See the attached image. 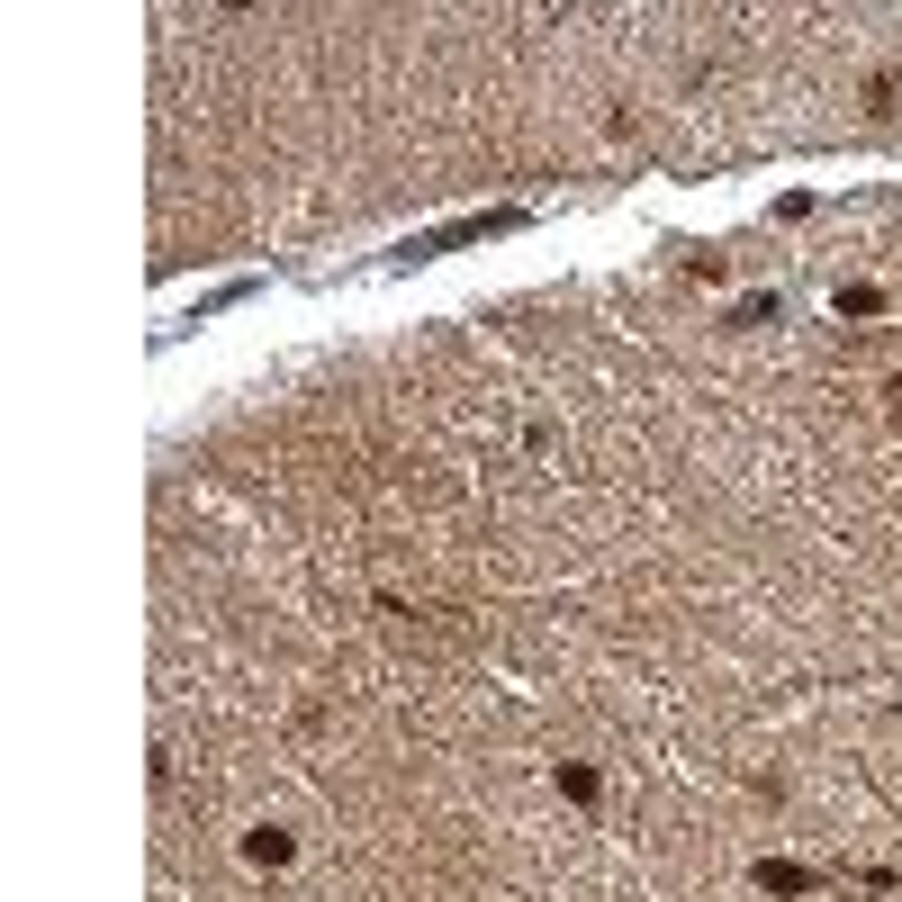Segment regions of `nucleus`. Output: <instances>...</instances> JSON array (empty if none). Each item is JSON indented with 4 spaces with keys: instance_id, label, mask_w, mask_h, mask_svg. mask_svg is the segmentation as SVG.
I'll list each match as a JSON object with an SVG mask.
<instances>
[{
    "instance_id": "f257e3e1",
    "label": "nucleus",
    "mask_w": 902,
    "mask_h": 902,
    "mask_svg": "<svg viewBox=\"0 0 902 902\" xmlns=\"http://www.w3.org/2000/svg\"><path fill=\"white\" fill-rule=\"evenodd\" d=\"M758 884H768V893H812L821 875H812V866H777V858H768V866H758Z\"/></svg>"
},
{
    "instance_id": "f03ea898",
    "label": "nucleus",
    "mask_w": 902,
    "mask_h": 902,
    "mask_svg": "<svg viewBox=\"0 0 902 902\" xmlns=\"http://www.w3.org/2000/svg\"><path fill=\"white\" fill-rule=\"evenodd\" d=\"M244 858H253V866H290V830H253Z\"/></svg>"
},
{
    "instance_id": "7ed1b4c3",
    "label": "nucleus",
    "mask_w": 902,
    "mask_h": 902,
    "mask_svg": "<svg viewBox=\"0 0 902 902\" xmlns=\"http://www.w3.org/2000/svg\"><path fill=\"white\" fill-rule=\"evenodd\" d=\"M866 109L893 118V109H902V73H875V82H866Z\"/></svg>"
},
{
    "instance_id": "20e7f679",
    "label": "nucleus",
    "mask_w": 902,
    "mask_h": 902,
    "mask_svg": "<svg viewBox=\"0 0 902 902\" xmlns=\"http://www.w3.org/2000/svg\"><path fill=\"white\" fill-rule=\"evenodd\" d=\"M560 794H569V803H596V768H578V758H569V768H560Z\"/></svg>"
},
{
    "instance_id": "39448f33",
    "label": "nucleus",
    "mask_w": 902,
    "mask_h": 902,
    "mask_svg": "<svg viewBox=\"0 0 902 902\" xmlns=\"http://www.w3.org/2000/svg\"><path fill=\"white\" fill-rule=\"evenodd\" d=\"M884 397H893V425H902V379H884Z\"/></svg>"
}]
</instances>
